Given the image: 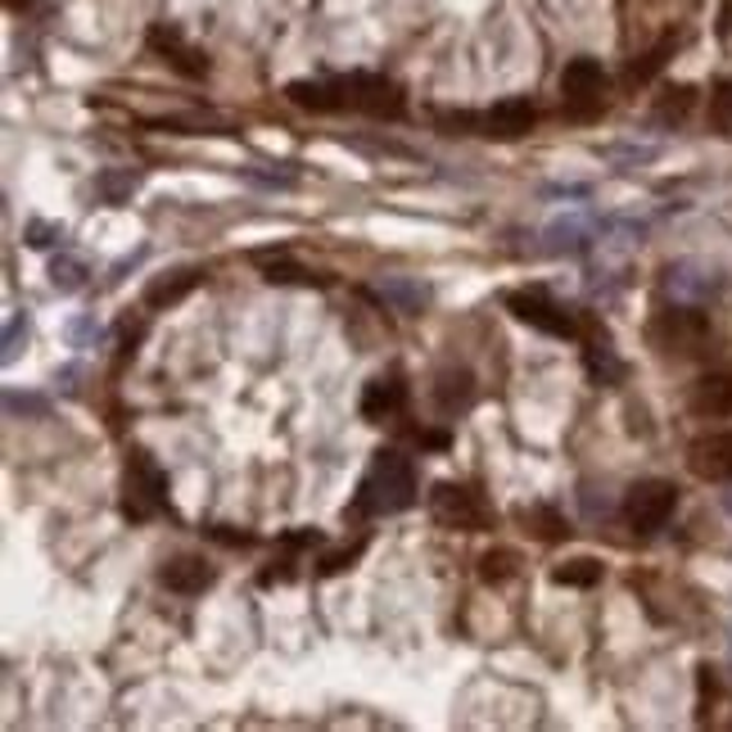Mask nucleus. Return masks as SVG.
I'll use <instances>...</instances> for the list:
<instances>
[{"mask_svg": "<svg viewBox=\"0 0 732 732\" xmlns=\"http://www.w3.org/2000/svg\"><path fill=\"white\" fill-rule=\"evenodd\" d=\"M416 502V470L403 453L380 448L358 484V498L349 502V520H371V516H399Z\"/></svg>", "mask_w": 732, "mask_h": 732, "instance_id": "nucleus-1", "label": "nucleus"}, {"mask_svg": "<svg viewBox=\"0 0 732 732\" xmlns=\"http://www.w3.org/2000/svg\"><path fill=\"white\" fill-rule=\"evenodd\" d=\"M168 511V475L150 453H131L123 475V516L145 524Z\"/></svg>", "mask_w": 732, "mask_h": 732, "instance_id": "nucleus-2", "label": "nucleus"}, {"mask_svg": "<svg viewBox=\"0 0 732 732\" xmlns=\"http://www.w3.org/2000/svg\"><path fill=\"white\" fill-rule=\"evenodd\" d=\"M507 308L516 312V321L543 330V335H552V339H579V335H583V321H579L570 308H561L552 295H543V289H511Z\"/></svg>", "mask_w": 732, "mask_h": 732, "instance_id": "nucleus-3", "label": "nucleus"}, {"mask_svg": "<svg viewBox=\"0 0 732 732\" xmlns=\"http://www.w3.org/2000/svg\"><path fill=\"white\" fill-rule=\"evenodd\" d=\"M429 516L444 524V529H462V533L494 529V511H488L479 502V494H475V488H466V484H434Z\"/></svg>", "mask_w": 732, "mask_h": 732, "instance_id": "nucleus-4", "label": "nucleus"}, {"mask_svg": "<svg viewBox=\"0 0 732 732\" xmlns=\"http://www.w3.org/2000/svg\"><path fill=\"white\" fill-rule=\"evenodd\" d=\"M651 344L660 349V353H673V358H692V353H701V344L710 339V321H706V312H697V308H665L656 321H651Z\"/></svg>", "mask_w": 732, "mask_h": 732, "instance_id": "nucleus-5", "label": "nucleus"}, {"mask_svg": "<svg viewBox=\"0 0 732 732\" xmlns=\"http://www.w3.org/2000/svg\"><path fill=\"white\" fill-rule=\"evenodd\" d=\"M673 507H678V488L669 479H638L624 494V520L638 529V533L665 529L669 516H673Z\"/></svg>", "mask_w": 732, "mask_h": 732, "instance_id": "nucleus-6", "label": "nucleus"}, {"mask_svg": "<svg viewBox=\"0 0 732 732\" xmlns=\"http://www.w3.org/2000/svg\"><path fill=\"white\" fill-rule=\"evenodd\" d=\"M533 123H539V109H533L529 100H502V105L484 109V114L448 118V127H462V131H475V136H494V140H520V136L533 131Z\"/></svg>", "mask_w": 732, "mask_h": 732, "instance_id": "nucleus-7", "label": "nucleus"}, {"mask_svg": "<svg viewBox=\"0 0 732 732\" xmlns=\"http://www.w3.org/2000/svg\"><path fill=\"white\" fill-rule=\"evenodd\" d=\"M339 100H344V109H358V114H371V118H399L403 114V91L380 73L339 77Z\"/></svg>", "mask_w": 732, "mask_h": 732, "instance_id": "nucleus-8", "label": "nucleus"}, {"mask_svg": "<svg viewBox=\"0 0 732 732\" xmlns=\"http://www.w3.org/2000/svg\"><path fill=\"white\" fill-rule=\"evenodd\" d=\"M561 95H565V105H570L574 118H593V114L602 109V95H606V73H602V64L588 60V55L570 60L565 73H561Z\"/></svg>", "mask_w": 732, "mask_h": 732, "instance_id": "nucleus-9", "label": "nucleus"}, {"mask_svg": "<svg viewBox=\"0 0 732 732\" xmlns=\"http://www.w3.org/2000/svg\"><path fill=\"white\" fill-rule=\"evenodd\" d=\"M688 466H692V475H701L710 484H732V429L701 434L688 448Z\"/></svg>", "mask_w": 732, "mask_h": 732, "instance_id": "nucleus-10", "label": "nucleus"}, {"mask_svg": "<svg viewBox=\"0 0 732 732\" xmlns=\"http://www.w3.org/2000/svg\"><path fill=\"white\" fill-rule=\"evenodd\" d=\"M159 583H163L168 593H181V597H200L204 588H213V583H218V570H213L204 556L181 552V556L163 561V570H159Z\"/></svg>", "mask_w": 732, "mask_h": 732, "instance_id": "nucleus-11", "label": "nucleus"}, {"mask_svg": "<svg viewBox=\"0 0 732 732\" xmlns=\"http://www.w3.org/2000/svg\"><path fill=\"white\" fill-rule=\"evenodd\" d=\"M429 394H434L438 416H462V412L475 407V375L466 367H444V371L434 375Z\"/></svg>", "mask_w": 732, "mask_h": 732, "instance_id": "nucleus-12", "label": "nucleus"}, {"mask_svg": "<svg viewBox=\"0 0 732 732\" xmlns=\"http://www.w3.org/2000/svg\"><path fill=\"white\" fill-rule=\"evenodd\" d=\"M150 45H155V55H163L181 77H204V73H209V60L194 51V45H185L177 28L155 23V28H150Z\"/></svg>", "mask_w": 732, "mask_h": 732, "instance_id": "nucleus-13", "label": "nucleus"}, {"mask_svg": "<svg viewBox=\"0 0 732 732\" xmlns=\"http://www.w3.org/2000/svg\"><path fill=\"white\" fill-rule=\"evenodd\" d=\"M403 403H407V389H403V380L399 375H380V380H371L367 389H362V416L371 421V425H384L389 416H399L403 412Z\"/></svg>", "mask_w": 732, "mask_h": 732, "instance_id": "nucleus-14", "label": "nucleus"}, {"mask_svg": "<svg viewBox=\"0 0 732 732\" xmlns=\"http://www.w3.org/2000/svg\"><path fill=\"white\" fill-rule=\"evenodd\" d=\"M200 267H177V272H163V276H155L150 285H145V308H172V304H181L194 285H200Z\"/></svg>", "mask_w": 732, "mask_h": 732, "instance_id": "nucleus-15", "label": "nucleus"}, {"mask_svg": "<svg viewBox=\"0 0 732 732\" xmlns=\"http://www.w3.org/2000/svg\"><path fill=\"white\" fill-rule=\"evenodd\" d=\"M583 367H588V375H593V384H606V389H615V384H624V375H628V367H624V358L615 353V344L606 335H597V339H588V349H583Z\"/></svg>", "mask_w": 732, "mask_h": 732, "instance_id": "nucleus-16", "label": "nucleus"}, {"mask_svg": "<svg viewBox=\"0 0 732 732\" xmlns=\"http://www.w3.org/2000/svg\"><path fill=\"white\" fill-rule=\"evenodd\" d=\"M285 95H289V105L312 109V114H335V109H344V100H339V77H335V82L299 77V82H289V86H285Z\"/></svg>", "mask_w": 732, "mask_h": 732, "instance_id": "nucleus-17", "label": "nucleus"}, {"mask_svg": "<svg viewBox=\"0 0 732 732\" xmlns=\"http://www.w3.org/2000/svg\"><path fill=\"white\" fill-rule=\"evenodd\" d=\"M692 412L697 416H732V375H706L692 384Z\"/></svg>", "mask_w": 732, "mask_h": 732, "instance_id": "nucleus-18", "label": "nucleus"}, {"mask_svg": "<svg viewBox=\"0 0 732 732\" xmlns=\"http://www.w3.org/2000/svg\"><path fill=\"white\" fill-rule=\"evenodd\" d=\"M516 520L524 524V533H533L539 543H561L565 539V520L556 507H543V502H533V507H516Z\"/></svg>", "mask_w": 732, "mask_h": 732, "instance_id": "nucleus-19", "label": "nucleus"}, {"mask_svg": "<svg viewBox=\"0 0 732 732\" xmlns=\"http://www.w3.org/2000/svg\"><path fill=\"white\" fill-rule=\"evenodd\" d=\"M258 267H263V276H267L272 285H326L317 272H308L304 263H295L285 250H280V254H258Z\"/></svg>", "mask_w": 732, "mask_h": 732, "instance_id": "nucleus-20", "label": "nucleus"}, {"mask_svg": "<svg viewBox=\"0 0 732 732\" xmlns=\"http://www.w3.org/2000/svg\"><path fill=\"white\" fill-rule=\"evenodd\" d=\"M669 289L678 299H710V295H719V289H723V280H714V276L706 280V272L682 263V267H669Z\"/></svg>", "mask_w": 732, "mask_h": 732, "instance_id": "nucleus-21", "label": "nucleus"}, {"mask_svg": "<svg viewBox=\"0 0 732 732\" xmlns=\"http://www.w3.org/2000/svg\"><path fill=\"white\" fill-rule=\"evenodd\" d=\"M380 299L394 304L399 312H421L429 304V285H416V280H403V276H389L380 285Z\"/></svg>", "mask_w": 732, "mask_h": 732, "instance_id": "nucleus-22", "label": "nucleus"}, {"mask_svg": "<svg viewBox=\"0 0 732 732\" xmlns=\"http://www.w3.org/2000/svg\"><path fill=\"white\" fill-rule=\"evenodd\" d=\"M520 574V552L511 548H494L479 556V579L488 583V588H502V583H511Z\"/></svg>", "mask_w": 732, "mask_h": 732, "instance_id": "nucleus-23", "label": "nucleus"}, {"mask_svg": "<svg viewBox=\"0 0 732 732\" xmlns=\"http://www.w3.org/2000/svg\"><path fill=\"white\" fill-rule=\"evenodd\" d=\"M673 51H678V36H665V41L656 45V51H647L643 60H633V64H628L624 82H628V86H647V82H651V77L669 64V55H673Z\"/></svg>", "mask_w": 732, "mask_h": 732, "instance_id": "nucleus-24", "label": "nucleus"}, {"mask_svg": "<svg viewBox=\"0 0 732 732\" xmlns=\"http://www.w3.org/2000/svg\"><path fill=\"white\" fill-rule=\"evenodd\" d=\"M552 583H561V588H593V583H602V561H593V556L561 561L552 570Z\"/></svg>", "mask_w": 732, "mask_h": 732, "instance_id": "nucleus-25", "label": "nucleus"}, {"mask_svg": "<svg viewBox=\"0 0 732 732\" xmlns=\"http://www.w3.org/2000/svg\"><path fill=\"white\" fill-rule=\"evenodd\" d=\"M692 105H697V86H669L656 100V118L660 123H682L692 114Z\"/></svg>", "mask_w": 732, "mask_h": 732, "instance_id": "nucleus-26", "label": "nucleus"}, {"mask_svg": "<svg viewBox=\"0 0 732 732\" xmlns=\"http://www.w3.org/2000/svg\"><path fill=\"white\" fill-rule=\"evenodd\" d=\"M51 285L60 289V295H77V289L86 285V263H82V258H73V254L51 258Z\"/></svg>", "mask_w": 732, "mask_h": 732, "instance_id": "nucleus-27", "label": "nucleus"}, {"mask_svg": "<svg viewBox=\"0 0 732 732\" xmlns=\"http://www.w3.org/2000/svg\"><path fill=\"white\" fill-rule=\"evenodd\" d=\"M548 240H552L556 254H574V250H583V240H588V226H583L579 218H556L548 226Z\"/></svg>", "mask_w": 732, "mask_h": 732, "instance_id": "nucleus-28", "label": "nucleus"}, {"mask_svg": "<svg viewBox=\"0 0 732 732\" xmlns=\"http://www.w3.org/2000/svg\"><path fill=\"white\" fill-rule=\"evenodd\" d=\"M64 240V226L60 222H28L23 226V244H28V250H51V244H60Z\"/></svg>", "mask_w": 732, "mask_h": 732, "instance_id": "nucleus-29", "label": "nucleus"}, {"mask_svg": "<svg viewBox=\"0 0 732 732\" xmlns=\"http://www.w3.org/2000/svg\"><path fill=\"white\" fill-rule=\"evenodd\" d=\"M6 412L10 416H45V412H51V403H45L41 394H19V389H6Z\"/></svg>", "mask_w": 732, "mask_h": 732, "instance_id": "nucleus-30", "label": "nucleus"}, {"mask_svg": "<svg viewBox=\"0 0 732 732\" xmlns=\"http://www.w3.org/2000/svg\"><path fill=\"white\" fill-rule=\"evenodd\" d=\"M714 127L723 136H732V82H719V91H714Z\"/></svg>", "mask_w": 732, "mask_h": 732, "instance_id": "nucleus-31", "label": "nucleus"}, {"mask_svg": "<svg viewBox=\"0 0 732 732\" xmlns=\"http://www.w3.org/2000/svg\"><path fill=\"white\" fill-rule=\"evenodd\" d=\"M131 190H136V177H100V194L109 204H123Z\"/></svg>", "mask_w": 732, "mask_h": 732, "instance_id": "nucleus-32", "label": "nucleus"}, {"mask_svg": "<svg viewBox=\"0 0 732 732\" xmlns=\"http://www.w3.org/2000/svg\"><path fill=\"white\" fill-rule=\"evenodd\" d=\"M28 335V321L23 317H10V326H6V362H14L19 358V339Z\"/></svg>", "mask_w": 732, "mask_h": 732, "instance_id": "nucleus-33", "label": "nucleus"}, {"mask_svg": "<svg viewBox=\"0 0 732 732\" xmlns=\"http://www.w3.org/2000/svg\"><path fill=\"white\" fill-rule=\"evenodd\" d=\"M358 556H362V543H358V548H349V552H335V556H326V561H321V574H339V570H349Z\"/></svg>", "mask_w": 732, "mask_h": 732, "instance_id": "nucleus-34", "label": "nucleus"}, {"mask_svg": "<svg viewBox=\"0 0 732 732\" xmlns=\"http://www.w3.org/2000/svg\"><path fill=\"white\" fill-rule=\"evenodd\" d=\"M416 438H421V448H448V434L444 429H421Z\"/></svg>", "mask_w": 732, "mask_h": 732, "instance_id": "nucleus-35", "label": "nucleus"}, {"mask_svg": "<svg viewBox=\"0 0 732 732\" xmlns=\"http://www.w3.org/2000/svg\"><path fill=\"white\" fill-rule=\"evenodd\" d=\"M719 36H732V0L719 6Z\"/></svg>", "mask_w": 732, "mask_h": 732, "instance_id": "nucleus-36", "label": "nucleus"}, {"mask_svg": "<svg viewBox=\"0 0 732 732\" xmlns=\"http://www.w3.org/2000/svg\"><path fill=\"white\" fill-rule=\"evenodd\" d=\"M6 6H10V10H19V6H23V0H6Z\"/></svg>", "mask_w": 732, "mask_h": 732, "instance_id": "nucleus-37", "label": "nucleus"}, {"mask_svg": "<svg viewBox=\"0 0 732 732\" xmlns=\"http://www.w3.org/2000/svg\"><path fill=\"white\" fill-rule=\"evenodd\" d=\"M723 502H728V511H732V494H723Z\"/></svg>", "mask_w": 732, "mask_h": 732, "instance_id": "nucleus-38", "label": "nucleus"}]
</instances>
